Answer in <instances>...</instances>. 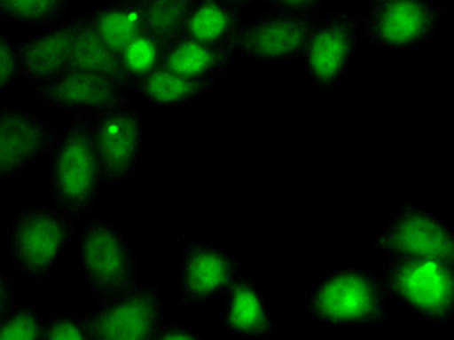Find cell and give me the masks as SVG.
Wrapping results in <instances>:
<instances>
[{
    "label": "cell",
    "mask_w": 454,
    "mask_h": 340,
    "mask_svg": "<svg viewBox=\"0 0 454 340\" xmlns=\"http://www.w3.org/2000/svg\"><path fill=\"white\" fill-rule=\"evenodd\" d=\"M72 4L74 0H0V18L41 29L65 20Z\"/></svg>",
    "instance_id": "603a6c76"
},
{
    "label": "cell",
    "mask_w": 454,
    "mask_h": 340,
    "mask_svg": "<svg viewBox=\"0 0 454 340\" xmlns=\"http://www.w3.org/2000/svg\"><path fill=\"white\" fill-rule=\"evenodd\" d=\"M359 39L357 14L349 10H334L318 18L303 57L317 88H333L348 75L357 55Z\"/></svg>",
    "instance_id": "30bf717a"
},
{
    "label": "cell",
    "mask_w": 454,
    "mask_h": 340,
    "mask_svg": "<svg viewBox=\"0 0 454 340\" xmlns=\"http://www.w3.org/2000/svg\"><path fill=\"white\" fill-rule=\"evenodd\" d=\"M90 338L96 340H148L163 321L161 284L137 290L115 302L101 304L84 315Z\"/></svg>",
    "instance_id": "8fae6325"
},
{
    "label": "cell",
    "mask_w": 454,
    "mask_h": 340,
    "mask_svg": "<svg viewBox=\"0 0 454 340\" xmlns=\"http://www.w3.org/2000/svg\"><path fill=\"white\" fill-rule=\"evenodd\" d=\"M43 338V321L32 304L12 307L0 321V340H41Z\"/></svg>",
    "instance_id": "d4e9b609"
},
{
    "label": "cell",
    "mask_w": 454,
    "mask_h": 340,
    "mask_svg": "<svg viewBox=\"0 0 454 340\" xmlns=\"http://www.w3.org/2000/svg\"><path fill=\"white\" fill-rule=\"evenodd\" d=\"M387 296L427 323L442 327L454 313L452 265L423 257H395L380 278Z\"/></svg>",
    "instance_id": "5b68a950"
},
{
    "label": "cell",
    "mask_w": 454,
    "mask_h": 340,
    "mask_svg": "<svg viewBox=\"0 0 454 340\" xmlns=\"http://www.w3.org/2000/svg\"><path fill=\"white\" fill-rule=\"evenodd\" d=\"M90 127L103 185L109 187L132 178L144 142V121L138 107L129 99H121L115 106L90 115Z\"/></svg>",
    "instance_id": "ba28073f"
},
{
    "label": "cell",
    "mask_w": 454,
    "mask_h": 340,
    "mask_svg": "<svg viewBox=\"0 0 454 340\" xmlns=\"http://www.w3.org/2000/svg\"><path fill=\"white\" fill-rule=\"evenodd\" d=\"M165 55H168V45L146 32H140L137 37L130 39L119 53L121 65L125 68L130 84L132 82L137 84L144 76L161 68Z\"/></svg>",
    "instance_id": "cb8c5ba5"
},
{
    "label": "cell",
    "mask_w": 454,
    "mask_h": 340,
    "mask_svg": "<svg viewBox=\"0 0 454 340\" xmlns=\"http://www.w3.org/2000/svg\"><path fill=\"white\" fill-rule=\"evenodd\" d=\"M239 271L241 265L233 255L214 245L184 238L181 273L183 305L196 309L214 300L230 286Z\"/></svg>",
    "instance_id": "4fadbf2b"
},
{
    "label": "cell",
    "mask_w": 454,
    "mask_h": 340,
    "mask_svg": "<svg viewBox=\"0 0 454 340\" xmlns=\"http://www.w3.org/2000/svg\"><path fill=\"white\" fill-rule=\"evenodd\" d=\"M76 235V220L53 204H29L8 232L10 259L32 281H45Z\"/></svg>",
    "instance_id": "277c9868"
},
{
    "label": "cell",
    "mask_w": 454,
    "mask_h": 340,
    "mask_svg": "<svg viewBox=\"0 0 454 340\" xmlns=\"http://www.w3.org/2000/svg\"><path fill=\"white\" fill-rule=\"evenodd\" d=\"M371 249L454 265V238L445 218L414 201L400 204L387 228L371 241Z\"/></svg>",
    "instance_id": "52a82bcc"
},
{
    "label": "cell",
    "mask_w": 454,
    "mask_h": 340,
    "mask_svg": "<svg viewBox=\"0 0 454 340\" xmlns=\"http://www.w3.org/2000/svg\"><path fill=\"white\" fill-rule=\"evenodd\" d=\"M245 22L247 20L241 8L233 6L227 0H196L187 24H184L183 37L210 45L231 47Z\"/></svg>",
    "instance_id": "d6986e66"
},
{
    "label": "cell",
    "mask_w": 454,
    "mask_h": 340,
    "mask_svg": "<svg viewBox=\"0 0 454 340\" xmlns=\"http://www.w3.org/2000/svg\"><path fill=\"white\" fill-rule=\"evenodd\" d=\"M67 72L90 75L103 80L115 82L119 86H129L130 80L121 65V57L103 41L84 16L74 20V37Z\"/></svg>",
    "instance_id": "e0dca14e"
},
{
    "label": "cell",
    "mask_w": 454,
    "mask_h": 340,
    "mask_svg": "<svg viewBox=\"0 0 454 340\" xmlns=\"http://www.w3.org/2000/svg\"><path fill=\"white\" fill-rule=\"evenodd\" d=\"M43 338L47 340H90L84 317L55 315L43 323Z\"/></svg>",
    "instance_id": "484cf974"
},
{
    "label": "cell",
    "mask_w": 454,
    "mask_h": 340,
    "mask_svg": "<svg viewBox=\"0 0 454 340\" xmlns=\"http://www.w3.org/2000/svg\"><path fill=\"white\" fill-rule=\"evenodd\" d=\"M445 8L433 0H377L357 16L359 37L379 49H408L437 34Z\"/></svg>",
    "instance_id": "8992f818"
},
{
    "label": "cell",
    "mask_w": 454,
    "mask_h": 340,
    "mask_svg": "<svg viewBox=\"0 0 454 340\" xmlns=\"http://www.w3.org/2000/svg\"><path fill=\"white\" fill-rule=\"evenodd\" d=\"M16 302V290H14V282L12 278L6 271L0 269V321L12 312Z\"/></svg>",
    "instance_id": "f1b7e54d"
},
{
    "label": "cell",
    "mask_w": 454,
    "mask_h": 340,
    "mask_svg": "<svg viewBox=\"0 0 454 340\" xmlns=\"http://www.w3.org/2000/svg\"><path fill=\"white\" fill-rule=\"evenodd\" d=\"M153 338L156 340H199V338H202V335L192 333V331H189V328H184L183 325L169 323L163 319L156 335H153Z\"/></svg>",
    "instance_id": "f546056e"
},
{
    "label": "cell",
    "mask_w": 454,
    "mask_h": 340,
    "mask_svg": "<svg viewBox=\"0 0 454 340\" xmlns=\"http://www.w3.org/2000/svg\"><path fill=\"white\" fill-rule=\"evenodd\" d=\"M103 185L90 117L72 115L67 137L55 152L51 173V202L70 218H82L96 204Z\"/></svg>",
    "instance_id": "6da1fadb"
},
{
    "label": "cell",
    "mask_w": 454,
    "mask_h": 340,
    "mask_svg": "<svg viewBox=\"0 0 454 340\" xmlns=\"http://www.w3.org/2000/svg\"><path fill=\"white\" fill-rule=\"evenodd\" d=\"M14 78H18L16 41L0 32V96L6 94Z\"/></svg>",
    "instance_id": "4316f807"
},
{
    "label": "cell",
    "mask_w": 454,
    "mask_h": 340,
    "mask_svg": "<svg viewBox=\"0 0 454 340\" xmlns=\"http://www.w3.org/2000/svg\"><path fill=\"white\" fill-rule=\"evenodd\" d=\"M235 53L227 45H210L202 41L181 37L168 47L163 67L192 80H208L218 84V80L233 65Z\"/></svg>",
    "instance_id": "ac0fdd59"
},
{
    "label": "cell",
    "mask_w": 454,
    "mask_h": 340,
    "mask_svg": "<svg viewBox=\"0 0 454 340\" xmlns=\"http://www.w3.org/2000/svg\"><path fill=\"white\" fill-rule=\"evenodd\" d=\"M88 24L106 43L121 53L130 39L144 32L140 0H111L107 6L84 14Z\"/></svg>",
    "instance_id": "ffe728a7"
},
{
    "label": "cell",
    "mask_w": 454,
    "mask_h": 340,
    "mask_svg": "<svg viewBox=\"0 0 454 340\" xmlns=\"http://www.w3.org/2000/svg\"><path fill=\"white\" fill-rule=\"evenodd\" d=\"M261 3L266 12L311 16L326 4V0H261Z\"/></svg>",
    "instance_id": "83f0119b"
},
{
    "label": "cell",
    "mask_w": 454,
    "mask_h": 340,
    "mask_svg": "<svg viewBox=\"0 0 454 340\" xmlns=\"http://www.w3.org/2000/svg\"><path fill=\"white\" fill-rule=\"evenodd\" d=\"M318 22L315 14L294 16L266 12L245 22L231 51L253 63H301Z\"/></svg>",
    "instance_id": "9c48e42d"
},
{
    "label": "cell",
    "mask_w": 454,
    "mask_h": 340,
    "mask_svg": "<svg viewBox=\"0 0 454 340\" xmlns=\"http://www.w3.org/2000/svg\"><path fill=\"white\" fill-rule=\"evenodd\" d=\"M35 98L49 106L68 111L70 115H96V113L115 106L122 98V86L78 72H67L49 84L32 86Z\"/></svg>",
    "instance_id": "9a60e30c"
},
{
    "label": "cell",
    "mask_w": 454,
    "mask_h": 340,
    "mask_svg": "<svg viewBox=\"0 0 454 340\" xmlns=\"http://www.w3.org/2000/svg\"><path fill=\"white\" fill-rule=\"evenodd\" d=\"M55 125L12 106H0V183L14 179L29 163L53 156L60 144Z\"/></svg>",
    "instance_id": "7c38bea8"
},
{
    "label": "cell",
    "mask_w": 454,
    "mask_h": 340,
    "mask_svg": "<svg viewBox=\"0 0 454 340\" xmlns=\"http://www.w3.org/2000/svg\"><path fill=\"white\" fill-rule=\"evenodd\" d=\"M309 312L330 328L387 325V292L367 269H340L325 276L309 296Z\"/></svg>",
    "instance_id": "7a4b0ae2"
},
{
    "label": "cell",
    "mask_w": 454,
    "mask_h": 340,
    "mask_svg": "<svg viewBox=\"0 0 454 340\" xmlns=\"http://www.w3.org/2000/svg\"><path fill=\"white\" fill-rule=\"evenodd\" d=\"M365 3H369V4H371V3H377V0H365Z\"/></svg>",
    "instance_id": "1f68e13d"
},
{
    "label": "cell",
    "mask_w": 454,
    "mask_h": 340,
    "mask_svg": "<svg viewBox=\"0 0 454 340\" xmlns=\"http://www.w3.org/2000/svg\"><path fill=\"white\" fill-rule=\"evenodd\" d=\"M194 3L196 0H140L144 32L169 47L183 37Z\"/></svg>",
    "instance_id": "7402d4cb"
},
{
    "label": "cell",
    "mask_w": 454,
    "mask_h": 340,
    "mask_svg": "<svg viewBox=\"0 0 454 340\" xmlns=\"http://www.w3.org/2000/svg\"><path fill=\"white\" fill-rule=\"evenodd\" d=\"M223 294L222 325L225 331L254 338H272L276 335L272 309L254 281L235 276Z\"/></svg>",
    "instance_id": "2e32d148"
},
{
    "label": "cell",
    "mask_w": 454,
    "mask_h": 340,
    "mask_svg": "<svg viewBox=\"0 0 454 340\" xmlns=\"http://www.w3.org/2000/svg\"><path fill=\"white\" fill-rule=\"evenodd\" d=\"M80 263L98 305L115 302L142 286L137 253L101 216L82 225Z\"/></svg>",
    "instance_id": "3957f363"
},
{
    "label": "cell",
    "mask_w": 454,
    "mask_h": 340,
    "mask_svg": "<svg viewBox=\"0 0 454 340\" xmlns=\"http://www.w3.org/2000/svg\"><path fill=\"white\" fill-rule=\"evenodd\" d=\"M72 37H74V20L41 28L26 39L16 41L18 53V78L29 86L49 84L68 70Z\"/></svg>",
    "instance_id": "5bb4252c"
},
{
    "label": "cell",
    "mask_w": 454,
    "mask_h": 340,
    "mask_svg": "<svg viewBox=\"0 0 454 340\" xmlns=\"http://www.w3.org/2000/svg\"><path fill=\"white\" fill-rule=\"evenodd\" d=\"M227 3H231L233 6H239V8H243V6H251L254 0H227Z\"/></svg>",
    "instance_id": "4dcf8cb0"
},
{
    "label": "cell",
    "mask_w": 454,
    "mask_h": 340,
    "mask_svg": "<svg viewBox=\"0 0 454 340\" xmlns=\"http://www.w3.org/2000/svg\"><path fill=\"white\" fill-rule=\"evenodd\" d=\"M212 86L214 82L181 76L177 72L169 70L168 67H161L156 72H152V75L144 76L137 82L138 94L146 101H150L152 106L160 107L181 106V103H187L206 94Z\"/></svg>",
    "instance_id": "44dd1931"
}]
</instances>
